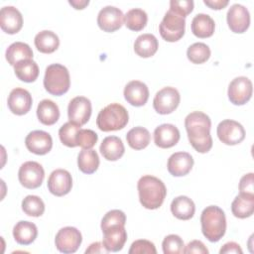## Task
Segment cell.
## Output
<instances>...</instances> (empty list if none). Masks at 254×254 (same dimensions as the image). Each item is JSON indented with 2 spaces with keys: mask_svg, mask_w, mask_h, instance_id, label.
<instances>
[{
  "mask_svg": "<svg viewBox=\"0 0 254 254\" xmlns=\"http://www.w3.org/2000/svg\"><path fill=\"white\" fill-rule=\"evenodd\" d=\"M231 211L237 218H247L254 212V194L240 192L231 203Z\"/></svg>",
  "mask_w": 254,
  "mask_h": 254,
  "instance_id": "cb8c5ba5",
  "label": "cell"
},
{
  "mask_svg": "<svg viewBox=\"0 0 254 254\" xmlns=\"http://www.w3.org/2000/svg\"><path fill=\"white\" fill-rule=\"evenodd\" d=\"M82 241L81 233L78 229L71 226L61 228L56 234L55 244L62 253H74Z\"/></svg>",
  "mask_w": 254,
  "mask_h": 254,
  "instance_id": "9c48e42d",
  "label": "cell"
},
{
  "mask_svg": "<svg viewBox=\"0 0 254 254\" xmlns=\"http://www.w3.org/2000/svg\"><path fill=\"white\" fill-rule=\"evenodd\" d=\"M226 21L233 33L242 34L247 31L250 25L249 11L241 4H233L227 11Z\"/></svg>",
  "mask_w": 254,
  "mask_h": 254,
  "instance_id": "5bb4252c",
  "label": "cell"
},
{
  "mask_svg": "<svg viewBox=\"0 0 254 254\" xmlns=\"http://www.w3.org/2000/svg\"><path fill=\"white\" fill-rule=\"evenodd\" d=\"M129 254H156L157 250L153 242L146 239H139L131 244Z\"/></svg>",
  "mask_w": 254,
  "mask_h": 254,
  "instance_id": "b9f144b4",
  "label": "cell"
},
{
  "mask_svg": "<svg viewBox=\"0 0 254 254\" xmlns=\"http://www.w3.org/2000/svg\"><path fill=\"white\" fill-rule=\"evenodd\" d=\"M126 223V215L122 210L112 209L105 213L101 219V230H104L110 226L114 225H124Z\"/></svg>",
  "mask_w": 254,
  "mask_h": 254,
  "instance_id": "ab89813d",
  "label": "cell"
},
{
  "mask_svg": "<svg viewBox=\"0 0 254 254\" xmlns=\"http://www.w3.org/2000/svg\"><path fill=\"white\" fill-rule=\"evenodd\" d=\"M181 101V95L178 89L172 86H166L160 89L153 100V107L159 114H170L177 109Z\"/></svg>",
  "mask_w": 254,
  "mask_h": 254,
  "instance_id": "52a82bcc",
  "label": "cell"
},
{
  "mask_svg": "<svg viewBox=\"0 0 254 254\" xmlns=\"http://www.w3.org/2000/svg\"><path fill=\"white\" fill-rule=\"evenodd\" d=\"M124 22L122 11L114 6H105L97 15L98 27L107 33H112L119 30Z\"/></svg>",
  "mask_w": 254,
  "mask_h": 254,
  "instance_id": "7c38bea8",
  "label": "cell"
},
{
  "mask_svg": "<svg viewBox=\"0 0 254 254\" xmlns=\"http://www.w3.org/2000/svg\"><path fill=\"white\" fill-rule=\"evenodd\" d=\"M203 3L211 9L220 10L228 5V0H203Z\"/></svg>",
  "mask_w": 254,
  "mask_h": 254,
  "instance_id": "c3c4849f",
  "label": "cell"
},
{
  "mask_svg": "<svg viewBox=\"0 0 254 254\" xmlns=\"http://www.w3.org/2000/svg\"><path fill=\"white\" fill-rule=\"evenodd\" d=\"M72 188V178L69 172L64 169L53 171L48 179V189L56 196L67 194Z\"/></svg>",
  "mask_w": 254,
  "mask_h": 254,
  "instance_id": "9a60e30c",
  "label": "cell"
},
{
  "mask_svg": "<svg viewBox=\"0 0 254 254\" xmlns=\"http://www.w3.org/2000/svg\"><path fill=\"white\" fill-rule=\"evenodd\" d=\"M220 254H229V253H236V254H242V249L239 244L236 242H227L225 243L219 250Z\"/></svg>",
  "mask_w": 254,
  "mask_h": 254,
  "instance_id": "bcb514c9",
  "label": "cell"
},
{
  "mask_svg": "<svg viewBox=\"0 0 254 254\" xmlns=\"http://www.w3.org/2000/svg\"><path fill=\"white\" fill-rule=\"evenodd\" d=\"M171 211L175 217L181 220L190 219L195 211L194 202L186 195H180L173 199Z\"/></svg>",
  "mask_w": 254,
  "mask_h": 254,
  "instance_id": "4316f807",
  "label": "cell"
},
{
  "mask_svg": "<svg viewBox=\"0 0 254 254\" xmlns=\"http://www.w3.org/2000/svg\"><path fill=\"white\" fill-rule=\"evenodd\" d=\"M159 48L157 38L153 34H142L135 40L134 51L141 58L154 56Z\"/></svg>",
  "mask_w": 254,
  "mask_h": 254,
  "instance_id": "f1b7e54d",
  "label": "cell"
},
{
  "mask_svg": "<svg viewBox=\"0 0 254 254\" xmlns=\"http://www.w3.org/2000/svg\"><path fill=\"white\" fill-rule=\"evenodd\" d=\"M123 93L126 101L135 107L145 105L149 98L148 86L140 80H132L128 82Z\"/></svg>",
  "mask_w": 254,
  "mask_h": 254,
  "instance_id": "44dd1931",
  "label": "cell"
},
{
  "mask_svg": "<svg viewBox=\"0 0 254 254\" xmlns=\"http://www.w3.org/2000/svg\"><path fill=\"white\" fill-rule=\"evenodd\" d=\"M80 130V125H77L73 122L64 123L59 130V136L61 142L69 148H74L77 146L76 135Z\"/></svg>",
  "mask_w": 254,
  "mask_h": 254,
  "instance_id": "8d00e7d4",
  "label": "cell"
},
{
  "mask_svg": "<svg viewBox=\"0 0 254 254\" xmlns=\"http://www.w3.org/2000/svg\"><path fill=\"white\" fill-rule=\"evenodd\" d=\"M180 131L173 124H162L154 131V142L156 146L162 149H168L175 146L180 140Z\"/></svg>",
  "mask_w": 254,
  "mask_h": 254,
  "instance_id": "7402d4cb",
  "label": "cell"
},
{
  "mask_svg": "<svg viewBox=\"0 0 254 254\" xmlns=\"http://www.w3.org/2000/svg\"><path fill=\"white\" fill-rule=\"evenodd\" d=\"M185 127L189 141L195 151L207 153L212 148L211 121L208 115L201 111L190 112L185 119Z\"/></svg>",
  "mask_w": 254,
  "mask_h": 254,
  "instance_id": "6da1fadb",
  "label": "cell"
},
{
  "mask_svg": "<svg viewBox=\"0 0 254 254\" xmlns=\"http://www.w3.org/2000/svg\"><path fill=\"white\" fill-rule=\"evenodd\" d=\"M184 253H196V254H207L208 250L205 245L199 240H192L190 241L185 248Z\"/></svg>",
  "mask_w": 254,
  "mask_h": 254,
  "instance_id": "f6af8a7d",
  "label": "cell"
},
{
  "mask_svg": "<svg viewBox=\"0 0 254 254\" xmlns=\"http://www.w3.org/2000/svg\"><path fill=\"white\" fill-rule=\"evenodd\" d=\"M98 135L90 129H80L76 135L77 146L84 150L91 149L97 142Z\"/></svg>",
  "mask_w": 254,
  "mask_h": 254,
  "instance_id": "60d3db41",
  "label": "cell"
},
{
  "mask_svg": "<svg viewBox=\"0 0 254 254\" xmlns=\"http://www.w3.org/2000/svg\"><path fill=\"white\" fill-rule=\"evenodd\" d=\"M26 148L36 155H46L53 147L52 136L43 130L30 132L25 139Z\"/></svg>",
  "mask_w": 254,
  "mask_h": 254,
  "instance_id": "2e32d148",
  "label": "cell"
},
{
  "mask_svg": "<svg viewBox=\"0 0 254 254\" xmlns=\"http://www.w3.org/2000/svg\"><path fill=\"white\" fill-rule=\"evenodd\" d=\"M239 190L242 193L254 194V174L249 173L244 175L239 182Z\"/></svg>",
  "mask_w": 254,
  "mask_h": 254,
  "instance_id": "ee69618b",
  "label": "cell"
},
{
  "mask_svg": "<svg viewBox=\"0 0 254 254\" xmlns=\"http://www.w3.org/2000/svg\"><path fill=\"white\" fill-rule=\"evenodd\" d=\"M68 3L76 10H81V9H84L88 4H89V1L88 0H69Z\"/></svg>",
  "mask_w": 254,
  "mask_h": 254,
  "instance_id": "681fc988",
  "label": "cell"
},
{
  "mask_svg": "<svg viewBox=\"0 0 254 254\" xmlns=\"http://www.w3.org/2000/svg\"><path fill=\"white\" fill-rule=\"evenodd\" d=\"M193 9V1L191 0H172L170 2V10L186 18Z\"/></svg>",
  "mask_w": 254,
  "mask_h": 254,
  "instance_id": "7bdbcfd3",
  "label": "cell"
},
{
  "mask_svg": "<svg viewBox=\"0 0 254 254\" xmlns=\"http://www.w3.org/2000/svg\"><path fill=\"white\" fill-rule=\"evenodd\" d=\"M16 76L24 82H34L39 76V66L33 60L21 61L14 65Z\"/></svg>",
  "mask_w": 254,
  "mask_h": 254,
  "instance_id": "1f68e13d",
  "label": "cell"
},
{
  "mask_svg": "<svg viewBox=\"0 0 254 254\" xmlns=\"http://www.w3.org/2000/svg\"><path fill=\"white\" fill-rule=\"evenodd\" d=\"M22 209L27 215L38 217L43 215L45 211V203L40 196L30 194L22 200Z\"/></svg>",
  "mask_w": 254,
  "mask_h": 254,
  "instance_id": "74e56055",
  "label": "cell"
},
{
  "mask_svg": "<svg viewBox=\"0 0 254 254\" xmlns=\"http://www.w3.org/2000/svg\"><path fill=\"white\" fill-rule=\"evenodd\" d=\"M162 248L165 254H181L184 253L185 244L179 235L170 234L164 238Z\"/></svg>",
  "mask_w": 254,
  "mask_h": 254,
  "instance_id": "f35d334b",
  "label": "cell"
},
{
  "mask_svg": "<svg viewBox=\"0 0 254 254\" xmlns=\"http://www.w3.org/2000/svg\"><path fill=\"white\" fill-rule=\"evenodd\" d=\"M128 145L134 150H142L146 148L151 140L150 132L141 126H137L128 131L126 135Z\"/></svg>",
  "mask_w": 254,
  "mask_h": 254,
  "instance_id": "836d02e7",
  "label": "cell"
},
{
  "mask_svg": "<svg viewBox=\"0 0 254 254\" xmlns=\"http://www.w3.org/2000/svg\"><path fill=\"white\" fill-rule=\"evenodd\" d=\"M139 200L141 204L147 209L159 208L167 195V189L164 183L150 175L140 178L137 184Z\"/></svg>",
  "mask_w": 254,
  "mask_h": 254,
  "instance_id": "7a4b0ae2",
  "label": "cell"
},
{
  "mask_svg": "<svg viewBox=\"0 0 254 254\" xmlns=\"http://www.w3.org/2000/svg\"><path fill=\"white\" fill-rule=\"evenodd\" d=\"M33 99L31 93L24 88L16 87L11 90L7 104L10 111L16 115H24L28 113L32 107Z\"/></svg>",
  "mask_w": 254,
  "mask_h": 254,
  "instance_id": "e0dca14e",
  "label": "cell"
},
{
  "mask_svg": "<svg viewBox=\"0 0 254 254\" xmlns=\"http://www.w3.org/2000/svg\"><path fill=\"white\" fill-rule=\"evenodd\" d=\"M201 231L203 236L210 242L219 241L226 231V217L224 211L216 206H206L200 215Z\"/></svg>",
  "mask_w": 254,
  "mask_h": 254,
  "instance_id": "3957f363",
  "label": "cell"
},
{
  "mask_svg": "<svg viewBox=\"0 0 254 254\" xmlns=\"http://www.w3.org/2000/svg\"><path fill=\"white\" fill-rule=\"evenodd\" d=\"M5 57L7 62L14 66L21 61L32 60L33 51L28 44L23 42H15L7 48Z\"/></svg>",
  "mask_w": 254,
  "mask_h": 254,
  "instance_id": "f546056e",
  "label": "cell"
},
{
  "mask_svg": "<svg viewBox=\"0 0 254 254\" xmlns=\"http://www.w3.org/2000/svg\"><path fill=\"white\" fill-rule=\"evenodd\" d=\"M34 43L40 53L52 54L59 48L60 39L56 33L44 30L36 35Z\"/></svg>",
  "mask_w": 254,
  "mask_h": 254,
  "instance_id": "4dcf8cb0",
  "label": "cell"
},
{
  "mask_svg": "<svg viewBox=\"0 0 254 254\" xmlns=\"http://www.w3.org/2000/svg\"><path fill=\"white\" fill-rule=\"evenodd\" d=\"M45 178V171L41 164L34 161H28L21 165L18 172L20 184L26 189L39 188Z\"/></svg>",
  "mask_w": 254,
  "mask_h": 254,
  "instance_id": "ba28073f",
  "label": "cell"
},
{
  "mask_svg": "<svg viewBox=\"0 0 254 254\" xmlns=\"http://www.w3.org/2000/svg\"><path fill=\"white\" fill-rule=\"evenodd\" d=\"M99 151L107 161H117L124 155L125 147L119 137L108 136L101 142Z\"/></svg>",
  "mask_w": 254,
  "mask_h": 254,
  "instance_id": "603a6c76",
  "label": "cell"
},
{
  "mask_svg": "<svg viewBox=\"0 0 254 254\" xmlns=\"http://www.w3.org/2000/svg\"><path fill=\"white\" fill-rule=\"evenodd\" d=\"M129 120L128 111L119 103H110L101 109L96 118L97 127L103 132L123 129Z\"/></svg>",
  "mask_w": 254,
  "mask_h": 254,
  "instance_id": "277c9868",
  "label": "cell"
},
{
  "mask_svg": "<svg viewBox=\"0 0 254 254\" xmlns=\"http://www.w3.org/2000/svg\"><path fill=\"white\" fill-rule=\"evenodd\" d=\"M91 115V102L84 96L72 98L67 106V116L70 122L77 125H84Z\"/></svg>",
  "mask_w": 254,
  "mask_h": 254,
  "instance_id": "4fadbf2b",
  "label": "cell"
},
{
  "mask_svg": "<svg viewBox=\"0 0 254 254\" xmlns=\"http://www.w3.org/2000/svg\"><path fill=\"white\" fill-rule=\"evenodd\" d=\"M214 29L215 23L207 14H196L191 21V32L197 38L204 39L211 37L214 33Z\"/></svg>",
  "mask_w": 254,
  "mask_h": 254,
  "instance_id": "484cf974",
  "label": "cell"
},
{
  "mask_svg": "<svg viewBox=\"0 0 254 254\" xmlns=\"http://www.w3.org/2000/svg\"><path fill=\"white\" fill-rule=\"evenodd\" d=\"M78 169L87 175L95 173L99 167V157L95 150L82 149L77 157Z\"/></svg>",
  "mask_w": 254,
  "mask_h": 254,
  "instance_id": "d6a6232c",
  "label": "cell"
},
{
  "mask_svg": "<svg viewBox=\"0 0 254 254\" xmlns=\"http://www.w3.org/2000/svg\"><path fill=\"white\" fill-rule=\"evenodd\" d=\"M218 139L225 145H237L245 138V130L243 126L235 120H222L216 129Z\"/></svg>",
  "mask_w": 254,
  "mask_h": 254,
  "instance_id": "30bf717a",
  "label": "cell"
},
{
  "mask_svg": "<svg viewBox=\"0 0 254 254\" xmlns=\"http://www.w3.org/2000/svg\"><path fill=\"white\" fill-rule=\"evenodd\" d=\"M37 116L44 125H53L60 118V109L57 103L50 99L42 100L37 107Z\"/></svg>",
  "mask_w": 254,
  "mask_h": 254,
  "instance_id": "83f0119b",
  "label": "cell"
},
{
  "mask_svg": "<svg viewBox=\"0 0 254 254\" xmlns=\"http://www.w3.org/2000/svg\"><path fill=\"white\" fill-rule=\"evenodd\" d=\"M186 20L179 14L169 11L165 14L159 26L161 37L167 42H177L185 35Z\"/></svg>",
  "mask_w": 254,
  "mask_h": 254,
  "instance_id": "8992f818",
  "label": "cell"
},
{
  "mask_svg": "<svg viewBox=\"0 0 254 254\" xmlns=\"http://www.w3.org/2000/svg\"><path fill=\"white\" fill-rule=\"evenodd\" d=\"M187 57L192 64H200L210 58V49L204 43H194L188 48Z\"/></svg>",
  "mask_w": 254,
  "mask_h": 254,
  "instance_id": "d590c367",
  "label": "cell"
},
{
  "mask_svg": "<svg viewBox=\"0 0 254 254\" xmlns=\"http://www.w3.org/2000/svg\"><path fill=\"white\" fill-rule=\"evenodd\" d=\"M109 251L105 248V246L103 245V243L101 242H94V243H91L89 245V247L85 250V253L89 254V253H92V254H97V253H108Z\"/></svg>",
  "mask_w": 254,
  "mask_h": 254,
  "instance_id": "7dc6e473",
  "label": "cell"
},
{
  "mask_svg": "<svg viewBox=\"0 0 254 254\" xmlns=\"http://www.w3.org/2000/svg\"><path fill=\"white\" fill-rule=\"evenodd\" d=\"M252 82L246 76H238L231 80L228 86L227 95L230 102L234 105L247 103L252 96Z\"/></svg>",
  "mask_w": 254,
  "mask_h": 254,
  "instance_id": "8fae6325",
  "label": "cell"
},
{
  "mask_svg": "<svg viewBox=\"0 0 254 254\" xmlns=\"http://www.w3.org/2000/svg\"><path fill=\"white\" fill-rule=\"evenodd\" d=\"M102 243L109 252H118L123 248L127 240V232L124 225L110 226L102 230Z\"/></svg>",
  "mask_w": 254,
  "mask_h": 254,
  "instance_id": "d6986e66",
  "label": "cell"
},
{
  "mask_svg": "<svg viewBox=\"0 0 254 254\" xmlns=\"http://www.w3.org/2000/svg\"><path fill=\"white\" fill-rule=\"evenodd\" d=\"M147 13L140 8L131 9L124 15L125 26L131 31L138 32L143 30L147 25Z\"/></svg>",
  "mask_w": 254,
  "mask_h": 254,
  "instance_id": "e575fe53",
  "label": "cell"
},
{
  "mask_svg": "<svg viewBox=\"0 0 254 254\" xmlns=\"http://www.w3.org/2000/svg\"><path fill=\"white\" fill-rule=\"evenodd\" d=\"M70 86V77L67 68L60 64H50L45 71L44 87L55 96H61L67 92Z\"/></svg>",
  "mask_w": 254,
  "mask_h": 254,
  "instance_id": "5b68a950",
  "label": "cell"
},
{
  "mask_svg": "<svg viewBox=\"0 0 254 254\" xmlns=\"http://www.w3.org/2000/svg\"><path fill=\"white\" fill-rule=\"evenodd\" d=\"M193 166V159L187 152H177L170 156L168 160V171L174 177L188 175Z\"/></svg>",
  "mask_w": 254,
  "mask_h": 254,
  "instance_id": "ffe728a7",
  "label": "cell"
},
{
  "mask_svg": "<svg viewBox=\"0 0 254 254\" xmlns=\"http://www.w3.org/2000/svg\"><path fill=\"white\" fill-rule=\"evenodd\" d=\"M38 235V228L35 223L21 220L13 227V236L17 243L21 245H29L35 241Z\"/></svg>",
  "mask_w": 254,
  "mask_h": 254,
  "instance_id": "d4e9b609",
  "label": "cell"
},
{
  "mask_svg": "<svg viewBox=\"0 0 254 254\" xmlns=\"http://www.w3.org/2000/svg\"><path fill=\"white\" fill-rule=\"evenodd\" d=\"M0 27L3 32L13 35L23 27V16L14 6H4L0 10Z\"/></svg>",
  "mask_w": 254,
  "mask_h": 254,
  "instance_id": "ac0fdd59",
  "label": "cell"
}]
</instances>
